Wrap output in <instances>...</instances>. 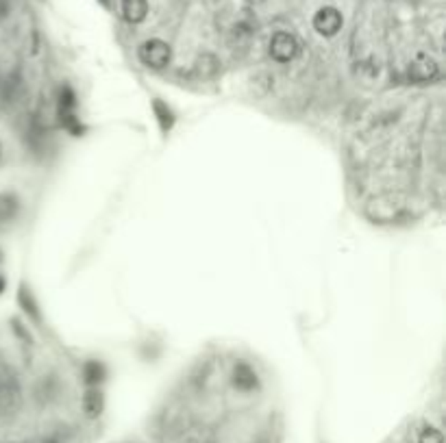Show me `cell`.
I'll return each instance as SVG.
<instances>
[{
  "mask_svg": "<svg viewBox=\"0 0 446 443\" xmlns=\"http://www.w3.org/2000/svg\"><path fill=\"white\" fill-rule=\"evenodd\" d=\"M137 57L146 68L153 70H161L170 63L172 59V50L163 39H146L140 48H137Z\"/></svg>",
  "mask_w": 446,
  "mask_h": 443,
  "instance_id": "6da1fadb",
  "label": "cell"
},
{
  "mask_svg": "<svg viewBox=\"0 0 446 443\" xmlns=\"http://www.w3.org/2000/svg\"><path fill=\"white\" fill-rule=\"evenodd\" d=\"M268 52L277 63H290L296 55H299V42H296V37L292 33L279 31L272 35Z\"/></svg>",
  "mask_w": 446,
  "mask_h": 443,
  "instance_id": "7a4b0ae2",
  "label": "cell"
},
{
  "mask_svg": "<svg viewBox=\"0 0 446 443\" xmlns=\"http://www.w3.org/2000/svg\"><path fill=\"white\" fill-rule=\"evenodd\" d=\"M344 24L342 13L335 7H322L316 15H314V29L322 35V37H333L340 33Z\"/></svg>",
  "mask_w": 446,
  "mask_h": 443,
  "instance_id": "3957f363",
  "label": "cell"
},
{
  "mask_svg": "<svg viewBox=\"0 0 446 443\" xmlns=\"http://www.w3.org/2000/svg\"><path fill=\"white\" fill-rule=\"evenodd\" d=\"M440 76V68L433 59L429 57H418L411 65H409V78L416 83H429L433 78Z\"/></svg>",
  "mask_w": 446,
  "mask_h": 443,
  "instance_id": "277c9868",
  "label": "cell"
},
{
  "mask_svg": "<svg viewBox=\"0 0 446 443\" xmlns=\"http://www.w3.org/2000/svg\"><path fill=\"white\" fill-rule=\"evenodd\" d=\"M233 385L240 391H253V389H257L259 380H257V374H255V370L251 368L249 363H235V368H233Z\"/></svg>",
  "mask_w": 446,
  "mask_h": 443,
  "instance_id": "5b68a950",
  "label": "cell"
},
{
  "mask_svg": "<svg viewBox=\"0 0 446 443\" xmlns=\"http://www.w3.org/2000/svg\"><path fill=\"white\" fill-rule=\"evenodd\" d=\"M122 15L131 24H140L148 15V3L146 0H122Z\"/></svg>",
  "mask_w": 446,
  "mask_h": 443,
  "instance_id": "8992f818",
  "label": "cell"
},
{
  "mask_svg": "<svg viewBox=\"0 0 446 443\" xmlns=\"http://www.w3.org/2000/svg\"><path fill=\"white\" fill-rule=\"evenodd\" d=\"M20 211V200L16 194H0V226L9 224Z\"/></svg>",
  "mask_w": 446,
  "mask_h": 443,
  "instance_id": "52a82bcc",
  "label": "cell"
},
{
  "mask_svg": "<svg viewBox=\"0 0 446 443\" xmlns=\"http://www.w3.org/2000/svg\"><path fill=\"white\" fill-rule=\"evenodd\" d=\"M83 411L87 417H98L103 413V394L98 389H87L83 396Z\"/></svg>",
  "mask_w": 446,
  "mask_h": 443,
  "instance_id": "ba28073f",
  "label": "cell"
},
{
  "mask_svg": "<svg viewBox=\"0 0 446 443\" xmlns=\"http://www.w3.org/2000/svg\"><path fill=\"white\" fill-rule=\"evenodd\" d=\"M83 378L89 387H96V385H101L103 378H105V365L103 363H98V361H87L83 365Z\"/></svg>",
  "mask_w": 446,
  "mask_h": 443,
  "instance_id": "9c48e42d",
  "label": "cell"
},
{
  "mask_svg": "<svg viewBox=\"0 0 446 443\" xmlns=\"http://www.w3.org/2000/svg\"><path fill=\"white\" fill-rule=\"evenodd\" d=\"M196 70L201 72L203 76H211V74L218 72V59L213 55H203L196 63Z\"/></svg>",
  "mask_w": 446,
  "mask_h": 443,
  "instance_id": "30bf717a",
  "label": "cell"
},
{
  "mask_svg": "<svg viewBox=\"0 0 446 443\" xmlns=\"http://www.w3.org/2000/svg\"><path fill=\"white\" fill-rule=\"evenodd\" d=\"M155 113L159 116L161 128H163V130H168V128L172 126V113H170V109L166 107V104H163L161 100H155Z\"/></svg>",
  "mask_w": 446,
  "mask_h": 443,
  "instance_id": "8fae6325",
  "label": "cell"
},
{
  "mask_svg": "<svg viewBox=\"0 0 446 443\" xmlns=\"http://www.w3.org/2000/svg\"><path fill=\"white\" fill-rule=\"evenodd\" d=\"M418 443H444V437L435 428H425L423 435H420V439H418Z\"/></svg>",
  "mask_w": 446,
  "mask_h": 443,
  "instance_id": "7c38bea8",
  "label": "cell"
},
{
  "mask_svg": "<svg viewBox=\"0 0 446 443\" xmlns=\"http://www.w3.org/2000/svg\"><path fill=\"white\" fill-rule=\"evenodd\" d=\"M7 11H9V0H0V18L7 15Z\"/></svg>",
  "mask_w": 446,
  "mask_h": 443,
  "instance_id": "4fadbf2b",
  "label": "cell"
},
{
  "mask_svg": "<svg viewBox=\"0 0 446 443\" xmlns=\"http://www.w3.org/2000/svg\"><path fill=\"white\" fill-rule=\"evenodd\" d=\"M3 289H5V278L0 276V294H3Z\"/></svg>",
  "mask_w": 446,
  "mask_h": 443,
  "instance_id": "5bb4252c",
  "label": "cell"
},
{
  "mask_svg": "<svg viewBox=\"0 0 446 443\" xmlns=\"http://www.w3.org/2000/svg\"><path fill=\"white\" fill-rule=\"evenodd\" d=\"M0 263H3V250H0Z\"/></svg>",
  "mask_w": 446,
  "mask_h": 443,
  "instance_id": "9a60e30c",
  "label": "cell"
},
{
  "mask_svg": "<svg viewBox=\"0 0 446 443\" xmlns=\"http://www.w3.org/2000/svg\"><path fill=\"white\" fill-rule=\"evenodd\" d=\"M0 156H3V144H0Z\"/></svg>",
  "mask_w": 446,
  "mask_h": 443,
  "instance_id": "2e32d148",
  "label": "cell"
},
{
  "mask_svg": "<svg viewBox=\"0 0 446 443\" xmlns=\"http://www.w3.org/2000/svg\"><path fill=\"white\" fill-rule=\"evenodd\" d=\"M44 443H55V441H44Z\"/></svg>",
  "mask_w": 446,
  "mask_h": 443,
  "instance_id": "e0dca14e",
  "label": "cell"
},
{
  "mask_svg": "<svg viewBox=\"0 0 446 443\" xmlns=\"http://www.w3.org/2000/svg\"><path fill=\"white\" fill-rule=\"evenodd\" d=\"M103 3H107V0H103Z\"/></svg>",
  "mask_w": 446,
  "mask_h": 443,
  "instance_id": "ac0fdd59",
  "label": "cell"
}]
</instances>
